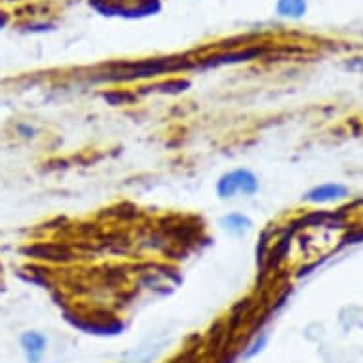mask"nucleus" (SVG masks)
Listing matches in <instances>:
<instances>
[{
  "label": "nucleus",
  "mask_w": 363,
  "mask_h": 363,
  "mask_svg": "<svg viewBox=\"0 0 363 363\" xmlns=\"http://www.w3.org/2000/svg\"><path fill=\"white\" fill-rule=\"evenodd\" d=\"M267 345V337H264V335H262L261 339H257L255 342H253V346H251L250 350L245 352V357H253L255 356V354H259V352L262 350V346Z\"/></svg>",
  "instance_id": "obj_7"
},
{
  "label": "nucleus",
  "mask_w": 363,
  "mask_h": 363,
  "mask_svg": "<svg viewBox=\"0 0 363 363\" xmlns=\"http://www.w3.org/2000/svg\"><path fill=\"white\" fill-rule=\"evenodd\" d=\"M348 194L346 186L339 185V183H328V185L315 186L306 194V200L312 203H323V202H333V200H339V198H345Z\"/></svg>",
  "instance_id": "obj_2"
},
{
  "label": "nucleus",
  "mask_w": 363,
  "mask_h": 363,
  "mask_svg": "<svg viewBox=\"0 0 363 363\" xmlns=\"http://www.w3.org/2000/svg\"><path fill=\"white\" fill-rule=\"evenodd\" d=\"M238 194V183H236V175L233 172L225 173V175H220L219 181H217V196L220 200H230Z\"/></svg>",
  "instance_id": "obj_5"
},
{
  "label": "nucleus",
  "mask_w": 363,
  "mask_h": 363,
  "mask_svg": "<svg viewBox=\"0 0 363 363\" xmlns=\"http://www.w3.org/2000/svg\"><path fill=\"white\" fill-rule=\"evenodd\" d=\"M220 226L226 228L228 233L244 234L250 230L251 226H253V223H251L250 217L244 213H228L220 219Z\"/></svg>",
  "instance_id": "obj_4"
},
{
  "label": "nucleus",
  "mask_w": 363,
  "mask_h": 363,
  "mask_svg": "<svg viewBox=\"0 0 363 363\" xmlns=\"http://www.w3.org/2000/svg\"><path fill=\"white\" fill-rule=\"evenodd\" d=\"M236 175V183H238V192H242L244 196H253L259 191V179L255 177V173L245 169V167H238L234 169Z\"/></svg>",
  "instance_id": "obj_3"
},
{
  "label": "nucleus",
  "mask_w": 363,
  "mask_h": 363,
  "mask_svg": "<svg viewBox=\"0 0 363 363\" xmlns=\"http://www.w3.org/2000/svg\"><path fill=\"white\" fill-rule=\"evenodd\" d=\"M281 16H301L304 12L303 0H281L278 6Z\"/></svg>",
  "instance_id": "obj_6"
},
{
  "label": "nucleus",
  "mask_w": 363,
  "mask_h": 363,
  "mask_svg": "<svg viewBox=\"0 0 363 363\" xmlns=\"http://www.w3.org/2000/svg\"><path fill=\"white\" fill-rule=\"evenodd\" d=\"M19 346L27 363H42L44 354L48 350V339L38 331H25L19 337Z\"/></svg>",
  "instance_id": "obj_1"
}]
</instances>
